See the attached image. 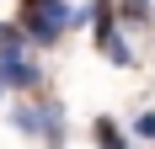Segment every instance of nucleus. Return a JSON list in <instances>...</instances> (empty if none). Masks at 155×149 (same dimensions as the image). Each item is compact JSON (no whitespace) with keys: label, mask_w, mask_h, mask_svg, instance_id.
Instances as JSON below:
<instances>
[{"label":"nucleus","mask_w":155,"mask_h":149,"mask_svg":"<svg viewBox=\"0 0 155 149\" xmlns=\"http://www.w3.org/2000/svg\"><path fill=\"white\" fill-rule=\"evenodd\" d=\"M16 27H21V37H27V43L54 48L64 32H70V0H21Z\"/></svg>","instance_id":"obj_1"},{"label":"nucleus","mask_w":155,"mask_h":149,"mask_svg":"<svg viewBox=\"0 0 155 149\" xmlns=\"http://www.w3.org/2000/svg\"><path fill=\"white\" fill-rule=\"evenodd\" d=\"M43 69L27 59V48H5L0 53V90H38Z\"/></svg>","instance_id":"obj_2"},{"label":"nucleus","mask_w":155,"mask_h":149,"mask_svg":"<svg viewBox=\"0 0 155 149\" xmlns=\"http://www.w3.org/2000/svg\"><path fill=\"white\" fill-rule=\"evenodd\" d=\"M38 122H43V133H38V138H43L48 149H64V106L43 96V101H38Z\"/></svg>","instance_id":"obj_3"},{"label":"nucleus","mask_w":155,"mask_h":149,"mask_svg":"<svg viewBox=\"0 0 155 149\" xmlns=\"http://www.w3.org/2000/svg\"><path fill=\"white\" fill-rule=\"evenodd\" d=\"M91 138H96V149H128V133H123V128L107 117V112L91 122Z\"/></svg>","instance_id":"obj_4"},{"label":"nucleus","mask_w":155,"mask_h":149,"mask_svg":"<svg viewBox=\"0 0 155 149\" xmlns=\"http://www.w3.org/2000/svg\"><path fill=\"white\" fill-rule=\"evenodd\" d=\"M11 122H16V133L38 138V133H43V122H38V101H21V106L11 112Z\"/></svg>","instance_id":"obj_5"},{"label":"nucleus","mask_w":155,"mask_h":149,"mask_svg":"<svg viewBox=\"0 0 155 149\" xmlns=\"http://www.w3.org/2000/svg\"><path fill=\"white\" fill-rule=\"evenodd\" d=\"M134 138L155 144V112H139V117H134Z\"/></svg>","instance_id":"obj_6"},{"label":"nucleus","mask_w":155,"mask_h":149,"mask_svg":"<svg viewBox=\"0 0 155 149\" xmlns=\"http://www.w3.org/2000/svg\"><path fill=\"white\" fill-rule=\"evenodd\" d=\"M91 5H112V0H91Z\"/></svg>","instance_id":"obj_7"},{"label":"nucleus","mask_w":155,"mask_h":149,"mask_svg":"<svg viewBox=\"0 0 155 149\" xmlns=\"http://www.w3.org/2000/svg\"><path fill=\"white\" fill-rule=\"evenodd\" d=\"M150 21H155V5H150Z\"/></svg>","instance_id":"obj_8"}]
</instances>
